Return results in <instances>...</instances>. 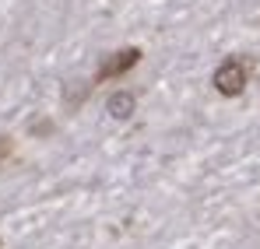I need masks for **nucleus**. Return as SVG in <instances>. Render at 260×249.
<instances>
[{"label": "nucleus", "mask_w": 260, "mask_h": 249, "mask_svg": "<svg viewBox=\"0 0 260 249\" xmlns=\"http://www.w3.org/2000/svg\"><path fill=\"white\" fill-rule=\"evenodd\" d=\"M134 109H137V95L134 91H113L109 98H106V113L113 116V120H130L134 116Z\"/></svg>", "instance_id": "nucleus-3"}, {"label": "nucleus", "mask_w": 260, "mask_h": 249, "mask_svg": "<svg viewBox=\"0 0 260 249\" xmlns=\"http://www.w3.org/2000/svg\"><path fill=\"white\" fill-rule=\"evenodd\" d=\"M11 151H14V140H11V137H0V162H7Z\"/></svg>", "instance_id": "nucleus-4"}, {"label": "nucleus", "mask_w": 260, "mask_h": 249, "mask_svg": "<svg viewBox=\"0 0 260 249\" xmlns=\"http://www.w3.org/2000/svg\"><path fill=\"white\" fill-rule=\"evenodd\" d=\"M250 74H253V60L250 56H225L221 63L215 67V74H211V84H215V91L221 98H239L243 91H246V84H250Z\"/></svg>", "instance_id": "nucleus-1"}, {"label": "nucleus", "mask_w": 260, "mask_h": 249, "mask_svg": "<svg viewBox=\"0 0 260 249\" xmlns=\"http://www.w3.org/2000/svg\"><path fill=\"white\" fill-rule=\"evenodd\" d=\"M141 56H144L141 46H123V49L102 56L99 70H95V78H91V88H95V84H106V81H120L123 74H130V70L141 63Z\"/></svg>", "instance_id": "nucleus-2"}]
</instances>
